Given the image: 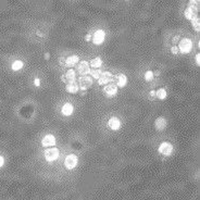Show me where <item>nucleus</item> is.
Listing matches in <instances>:
<instances>
[{
	"instance_id": "22",
	"label": "nucleus",
	"mask_w": 200,
	"mask_h": 200,
	"mask_svg": "<svg viewBox=\"0 0 200 200\" xmlns=\"http://www.w3.org/2000/svg\"><path fill=\"white\" fill-rule=\"evenodd\" d=\"M90 75H92V78H95V80H99L100 75L102 74V71L100 69H95L94 71H90Z\"/></svg>"
},
{
	"instance_id": "33",
	"label": "nucleus",
	"mask_w": 200,
	"mask_h": 200,
	"mask_svg": "<svg viewBox=\"0 0 200 200\" xmlns=\"http://www.w3.org/2000/svg\"><path fill=\"white\" fill-rule=\"evenodd\" d=\"M150 96H151V97L156 96V90H151V92H150Z\"/></svg>"
},
{
	"instance_id": "23",
	"label": "nucleus",
	"mask_w": 200,
	"mask_h": 200,
	"mask_svg": "<svg viewBox=\"0 0 200 200\" xmlns=\"http://www.w3.org/2000/svg\"><path fill=\"white\" fill-rule=\"evenodd\" d=\"M192 27L195 28V31L197 32H199V25H200V21H199V18L198 16H195L194 19L192 20Z\"/></svg>"
},
{
	"instance_id": "30",
	"label": "nucleus",
	"mask_w": 200,
	"mask_h": 200,
	"mask_svg": "<svg viewBox=\"0 0 200 200\" xmlns=\"http://www.w3.org/2000/svg\"><path fill=\"white\" fill-rule=\"evenodd\" d=\"M49 58H50V54L49 52H46V54H45V59H46V60H49Z\"/></svg>"
},
{
	"instance_id": "12",
	"label": "nucleus",
	"mask_w": 200,
	"mask_h": 200,
	"mask_svg": "<svg viewBox=\"0 0 200 200\" xmlns=\"http://www.w3.org/2000/svg\"><path fill=\"white\" fill-rule=\"evenodd\" d=\"M113 81L116 82V87H124L127 83V77L125 74H118L116 76H113Z\"/></svg>"
},
{
	"instance_id": "32",
	"label": "nucleus",
	"mask_w": 200,
	"mask_h": 200,
	"mask_svg": "<svg viewBox=\"0 0 200 200\" xmlns=\"http://www.w3.org/2000/svg\"><path fill=\"white\" fill-rule=\"evenodd\" d=\"M154 75H156V76H159V75H160V71H159V70H157L156 72H154Z\"/></svg>"
},
{
	"instance_id": "24",
	"label": "nucleus",
	"mask_w": 200,
	"mask_h": 200,
	"mask_svg": "<svg viewBox=\"0 0 200 200\" xmlns=\"http://www.w3.org/2000/svg\"><path fill=\"white\" fill-rule=\"evenodd\" d=\"M154 80V72L152 71H147L145 73V81L150 82Z\"/></svg>"
},
{
	"instance_id": "13",
	"label": "nucleus",
	"mask_w": 200,
	"mask_h": 200,
	"mask_svg": "<svg viewBox=\"0 0 200 200\" xmlns=\"http://www.w3.org/2000/svg\"><path fill=\"white\" fill-rule=\"evenodd\" d=\"M154 126H156V128H157L158 131H164L166 128L165 118H163V116L158 118V119L156 120V122H154Z\"/></svg>"
},
{
	"instance_id": "26",
	"label": "nucleus",
	"mask_w": 200,
	"mask_h": 200,
	"mask_svg": "<svg viewBox=\"0 0 200 200\" xmlns=\"http://www.w3.org/2000/svg\"><path fill=\"white\" fill-rule=\"evenodd\" d=\"M90 39H92V34L89 33V34H87L85 36V40H86V42H90Z\"/></svg>"
},
{
	"instance_id": "27",
	"label": "nucleus",
	"mask_w": 200,
	"mask_h": 200,
	"mask_svg": "<svg viewBox=\"0 0 200 200\" xmlns=\"http://www.w3.org/2000/svg\"><path fill=\"white\" fill-rule=\"evenodd\" d=\"M4 159L2 156H0V168L1 166H4Z\"/></svg>"
},
{
	"instance_id": "3",
	"label": "nucleus",
	"mask_w": 200,
	"mask_h": 200,
	"mask_svg": "<svg viewBox=\"0 0 200 200\" xmlns=\"http://www.w3.org/2000/svg\"><path fill=\"white\" fill-rule=\"evenodd\" d=\"M92 76H88V75H85V76H81L78 78V88L82 89V90H87L88 88H90L92 86Z\"/></svg>"
},
{
	"instance_id": "15",
	"label": "nucleus",
	"mask_w": 200,
	"mask_h": 200,
	"mask_svg": "<svg viewBox=\"0 0 200 200\" xmlns=\"http://www.w3.org/2000/svg\"><path fill=\"white\" fill-rule=\"evenodd\" d=\"M61 112H62V114H63V115H66V116L71 115V114L73 113V106L68 102V104H65L63 107H62Z\"/></svg>"
},
{
	"instance_id": "8",
	"label": "nucleus",
	"mask_w": 200,
	"mask_h": 200,
	"mask_svg": "<svg viewBox=\"0 0 200 200\" xmlns=\"http://www.w3.org/2000/svg\"><path fill=\"white\" fill-rule=\"evenodd\" d=\"M90 66H89V63L86 60H83V61L80 62V64L77 65V72L85 76V75H88L90 73Z\"/></svg>"
},
{
	"instance_id": "19",
	"label": "nucleus",
	"mask_w": 200,
	"mask_h": 200,
	"mask_svg": "<svg viewBox=\"0 0 200 200\" xmlns=\"http://www.w3.org/2000/svg\"><path fill=\"white\" fill-rule=\"evenodd\" d=\"M184 14H185V18L187 20H192L195 16H197V13L194 10H192V8H189V7H187L186 8V10H185L184 12Z\"/></svg>"
},
{
	"instance_id": "31",
	"label": "nucleus",
	"mask_w": 200,
	"mask_h": 200,
	"mask_svg": "<svg viewBox=\"0 0 200 200\" xmlns=\"http://www.w3.org/2000/svg\"><path fill=\"white\" fill-rule=\"evenodd\" d=\"M178 39H180V36H175L173 38V42H178Z\"/></svg>"
},
{
	"instance_id": "28",
	"label": "nucleus",
	"mask_w": 200,
	"mask_h": 200,
	"mask_svg": "<svg viewBox=\"0 0 200 200\" xmlns=\"http://www.w3.org/2000/svg\"><path fill=\"white\" fill-rule=\"evenodd\" d=\"M39 85H40V80H39V78H35V86L38 87Z\"/></svg>"
},
{
	"instance_id": "2",
	"label": "nucleus",
	"mask_w": 200,
	"mask_h": 200,
	"mask_svg": "<svg viewBox=\"0 0 200 200\" xmlns=\"http://www.w3.org/2000/svg\"><path fill=\"white\" fill-rule=\"evenodd\" d=\"M44 156H45V159H46L48 162H54V160H57L59 157V149L58 148H56V147L47 148V149L44 151Z\"/></svg>"
},
{
	"instance_id": "1",
	"label": "nucleus",
	"mask_w": 200,
	"mask_h": 200,
	"mask_svg": "<svg viewBox=\"0 0 200 200\" xmlns=\"http://www.w3.org/2000/svg\"><path fill=\"white\" fill-rule=\"evenodd\" d=\"M178 51L182 54H188L192 49V42L189 38H182L181 42H178Z\"/></svg>"
},
{
	"instance_id": "11",
	"label": "nucleus",
	"mask_w": 200,
	"mask_h": 200,
	"mask_svg": "<svg viewBox=\"0 0 200 200\" xmlns=\"http://www.w3.org/2000/svg\"><path fill=\"white\" fill-rule=\"evenodd\" d=\"M42 147H45V148H47V147L54 146V145H56V137H54V135H51V134L46 135V136L42 138Z\"/></svg>"
},
{
	"instance_id": "29",
	"label": "nucleus",
	"mask_w": 200,
	"mask_h": 200,
	"mask_svg": "<svg viewBox=\"0 0 200 200\" xmlns=\"http://www.w3.org/2000/svg\"><path fill=\"white\" fill-rule=\"evenodd\" d=\"M200 54H196V62H197V64H198V65H199V63H200Z\"/></svg>"
},
{
	"instance_id": "7",
	"label": "nucleus",
	"mask_w": 200,
	"mask_h": 200,
	"mask_svg": "<svg viewBox=\"0 0 200 200\" xmlns=\"http://www.w3.org/2000/svg\"><path fill=\"white\" fill-rule=\"evenodd\" d=\"M61 81L66 83V84H71V83H75L76 81V72L73 69H70L64 75L61 76Z\"/></svg>"
},
{
	"instance_id": "5",
	"label": "nucleus",
	"mask_w": 200,
	"mask_h": 200,
	"mask_svg": "<svg viewBox=\"0 0 200 200\" xmlns=\"http://www.w3.org/2000/svg\"><path fill=\"white\" fill-rule=\"evenodd\" d=\"M78 163V158L75 154H69L64 159V166L68 170H73Z\"/></svg>"
},
{
	"instance_id": "16",
	"label": "nucleus",
	"mask_w": 200,
	"mask_h": 200,
	"mask_svg": "<svg viewBox=\"0 0 200 200\" xmlns=\"http://www.w3.org/2000/svg\"><path fill=\"white\" fill-rule=\"evenodd\" d=\"M78 61H80L78 56H71V57H69V58H66L65 64L68 66H70V68H72V66L76 65Z\"/></svg>"
},
{
	"instance_id": "4",
	"label": "nucleus",
	"mask_w": 200,
	"mask_h": 200,
	"mask_svg": "<svg viewBox=\"0 0 200 200\" xmlns=\"http://www.w3.org/2000/svg\"><path fill=\"white\" fill-rule=\"evenodd\" d=\"M159 152L162 154V156H165V157H169L171 156V154L173 152V146L172 144L169 142H163L160 144L159 146Z\"/></svg>"
},
{
	"instance_id": "14",
	"label": "nucleus",
	"mask_w": 200,
	"mask_h": 200,
	"mask_svg": "<svg viewBox=\"0 0 200 200\" xmlns=\"http://www.w3.org/2000/svg\"><path fill=\"white\" fill-rule=\"evenodd\" d=\"M108 125L111 130H113V131H118L120 127H121V121H120L118 118H115V116H112L111 119L109 120Z\"/></svg>"
},
{
	"instance_id": "25",
	"label": "nucleus",
	"mask_w": 200,
	"mask_h": 200,
	"mask_svg": "<svg viewBox=\"0 0 200 200\" xmlns=\"http://www.w3.org/2000/svg\"><path fill=\"white\" fill-rule=\"evenodd\" d=\"M171 52L173 54H178V48H177V46H173L172 48H171Z\"/></svg>"
},
{
	"instance_id": "18",
	"label": "nucleus",
	"mask_w": 200,
	"mask_h": 200,
	"mask_svg": "<svg viewBox=\"0 0 200 200\" xmlns=\"http://www.w3.org/2000/svg\"><path fill=\"white\" fill-rule=\"evenodd\" d=\"M89 63V66H92L94 69H99L100 66L102 65V60L100 57H96L95 59H92V61L88 62Z\"/></svg>"
},
{
	"instance_id": "21",
	"label": "nucleus",
	"mask_w": 200,
	"mask_h": 200,
	"mask_svg": "<svg viewBox=\"0 0 200 200\" xmlns=\"http://www.w3.org/2000/svg\"><path fill=\"white\" fill-rule=\"evenodd\" d=\"M23 62L21 61V60H16V61H14L13 63H12V70L13 71H19V70H21L22 68H23Z\"/></svg>"
},
{
	"instance_id": "17",
	"label": "nucleus",
	"mask_w": 200,
	"mask_h": 200,
	"mask_svg": "<svg viewBox=\"0 0 200 200\" xmlns=\"http://www.w3.org/2000/svg\"><path fill=\"white\" fill-rule=\"evenodd\" d=\"M65 89H66V92H70V94H76L80 88H78L77 83H71V84H66Z\"/></svg>"
},
{
	"instance_id": "34",
	"label": "nucleus",
	"mask_w": 200,
	"mask_h": 200,
	"mask_svg": "<svg viewBox=\"0 0 200 200\" xmlns=\"http://www.w3.org/2000/svg\"><path fill=\"white\" fill-rule=\"evenodd\" d=\"M36 35H37V36H39V37H42V36H44V35H42V34H40L39 32H37V33H36Z\"/></svg>"
},
{
	"instance_id": "9",
	"label": "nucleus",
	"mask_w": 200,
	"mask_h": 200,
	"mask_svg": "<svg viewBox=\"0 0 200 200\" xmlns=\"http://www.w3.org/2000/svg\"><path fill=\"white\" fill-rule=\"evenodd\" d=\"M104 38H106V33L102 30L95 32V34L92 35V42L95 45H101L104 42Z\"/></svg>"
},
{
	"instance_id": "10",
	"label": "nucleus",
	"mask_w": 200,
	"mask_h": 200,
	"mask_svg": "<svg viewBox=\"0 0 200 200\" xmlns=\"http://www.w3.org/2000/svg\"><path fill=\"white\" fill-rule=\"evenodd\" d=\"M102 92H104V95L110 98V97H113L116 95V92H118V87H116V85H114V84H108L104 87Z\"/></svg>"
},
{
	"instance_id": "20",
	"label": "nucleus",
	"mask_w": 200,
	"mask_h": 200,
	"mask_svg": "<svg viewBox=\"0 0 200 200\" xmlns=\"http://www.w3.org/2000/svg\"><path fill=\"white\" fill-rule=\"evenodd\" d=\"M156 96L158 97L159 99H161V100L165 99V98H166V90L164 88L158 89V90L156 92Z\"/></svg>"
},
{
	"instance_id": "6",
	"label": "nucleus",
	"mask_w": 200,
	"mask_h": 200,
	"mask_svg": "<svg viewBox=\"0 0 200 200\" xmlns=\"http://www.w3.org/2000/svg\"><path fill=\"white\" fill-rule=\"evenodd\" d=\"M113 74L111 72H102V74L100 75L99 80H98V84L100 86H102V85H107V84H110L113 82Z\"/></svg>"
}]
</instances>
